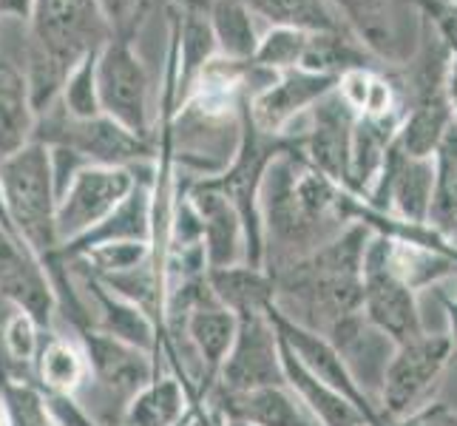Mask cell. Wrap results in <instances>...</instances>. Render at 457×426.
Returning a JSON list of instances; mask_svg holds the SVG:
<instances>
[{"mask_svg":"<svg viewBox=\"0 0 457 426\" xmlns=\"http://www.w3.org/2000/svg\"><path fill=\"white\" fill-rule=\"evenodd\" d=\"M444 236H446V239H449V242H452V245L457 247V219H454V222H452V225L446 228V233H444Z\"/></svg>","mask_w":457,"mask_h":426,"instance_id":"obj_33","label":"cell"},{"mask_svg":"<svg viewBox=\"0 0 457 426\" xmlns=\"http://www.w3.org/2000/svg\"><path fill=\"white\" fill-rule=\"evenodd\" d=\"M310 35H312V31L287 29V26L264 29L253 63H256L259 69H267V71H273V74L298 69V66H302V60H304Z\"/></svg>","mask_w":457,"mask_h":426,"instance_id":"obj_23","label":"cell"},{"mask_svg":"<svg viewBox=\"0 0 457 426\" xmlns=\"http://www.w3.org/2000/svg\"><path fill=\"white\" fill-rule=\"evenodd\" d=\"M452 364V347L446 333H423L398 344L378 389V409L386 423L412 415L415 409L435 401L440 378Z\"/></svg>","mask_w":457,"mask_h":426,"instance_id":"obj_6","label":"cell"},{"mask_svg":"<svg viewBox=\"0 0 457 426\" xmlns=\"http://www.w3.org/2000/svg\"><path fill=\"white\" fill-rule=\"evenodd\" d=\"M66 114L77 120H88L100 114V97H97V52L83 57L69 71L66 83H62L57 100Z\"/></svg>","mask_w":457,"mask_h":426,"instance_id":"obj_24","label":"cell"},{"mask_svg":"<svg viewBox=\"0 0 457 426\" xmlns=\"http://www.w3.org/2000/svg\"><path fill=\"white\" fill-rule=\"evenodd\" d=\"M151 219H154V185L137 182L129 196L108 213L97 228H91L86 236L71 242L77 250H91L100 245L114 242H139L145 245L151 239Z\"/></svg>","mask_w":457,"mask_h":426,"instance_id":"obj_16","label":"cell"},{"mask_svg":"<svg viewBox=\"0 0 457 426\" xmlns=\"http://www.w3.org/2000/svg\"><path fill=\"white\" fill-rule=\"evenodd\" d=\"M0 426H4V413H0Z\"/></svg>","mask_w":457,"mask_h":426,"instance_id":"obj_35","label":"cell"},{"mask_svg":"<svg viewBox=\"0 0 457 426\" xmlns=\"http://www.w3.org/2000/svg\"><path fill=\"white\" fill-rule=\"evenodd\" d=\"M389 245L392 239L384 233H372L364 247V298H361V313L364 319L381 330L392 344H406L427 333L420 319L418 293L392 271L389 264Z\"/></svg>","mask_w":457,"mask_h":426,"instance_id":"obj_7","label":"cell"},{"mask_svg":"<svg viewBox=\"0 0 457 426\" xmlns=\"http://www.w3.org/2000/svg\"><path fill=\"white\" fill-rule=\"evenodd\" d=\"M454 298H457V296H454Z\"/></svg>","mask_w":457,"mask_h":426,"instance_id":"obj_37","label":"cell"},{"mask_svg":"<svg viewBox=\"0 0 457 426\" xmlns=\"http://www.w3.org/2000/svg\"><path fill=\"white\" fill-rule=\"evenodd\" d=\"M350 38L384 71L403 69L418 52L423 14L415 0H324Z\"/></svg>","mask_w":457,"mask_h":426,"instance_id":"obj_4","label":"cell"},{"mask_svg":"<svg viewBox=\"0 0 457 426\" xmlns=\"http://www.w3.org/2000/svg\"><path fill=\"white\" fill-rule=\"evenodd\" d=\"M389 426H457V409L444 401H429L427 406L415 409L412 415L392 421Z\"/></svg>","mask_w":457,"mask_h":426,"instance_id":"obj_30","label":"cell"},{"mask_svg":"<svg viewBox=\"0 0 457 426\" xmlns=\"http://www.w3.org/2000/svg\"><path fill=\"white\" fill-rule=\"evenodd\" d=\"M40 375H43V381L57 392V396H66V392L77 389V384L83 381L86 364H83V358L74 347L54 338V341L46 344L43 353H40Z\"/></svg>","mask_w":457,"mask_h":426,"instance_id":"obj_26","label":"cell"},{"mask_svg":"<svg viewBox=\"0 0 457 426\" xmlns=\"http://www.w3.org/2000/svg\"><path fill=\"white\" fill-rule=\"evenodd\" d=\"M6 406H9L12 426H52L49 409H43L37 392H31L29 387H9Z\"/></svg>","mask_w":457,"mask_h":426,"instance_id":"obj_28","label":"cell"},{"mask_svg":"<svg viewBox=\"0 0 457 426\" xmlns=\"http://www.w3.org/2000/svg\"><path fill=\"white\" fill-rule=\"evenodd\" d=\"M97 97L100 114L151 142L156 122L162 120V83L129 38L112 35L97 52Z\"/></svg>","mask_w":457,"mask_h":426,"instance_id":"obj_3","label":"cell"},{"mask_svg":"<svg viewBox=\"0 0 457 426\" xmlns=\"http://www.w3.org/2000/svg\"><path fill=\"white\" fill-rule=\"evenodd\" d=\"M129 168L86 165L57 199L54 230L57 242H77L91 228H97L134 188Z\"/></svg>","mask_w":457,"mask_h":426,"instance_id":"obj_8","label":"cell"},{"mask_svg":"<svg viewBox=\"0 0 457 426\" xmlns=\"http://www.w3.org/2000/svg\"><path fill=\"white\" fill-rule=\"evenodd\" d=\"M26 80L35 112H46L83 57L112 40L100 0H35L29 14Z\"/></svg>","mask_w":457,"mask_h":426,"instance_id":"obj_1","label":"cell"},{"mask_svg":"<svg viewBox=\"0 0 457 426\" xmlns=\"http://www.w3.org/2000/svg\"><path fill=\"white\" fill-rule=\"evenodd\" d=\"M454 4H457V0H454Z\"/></svg>","mask_w":457,"mask_h":426,"instance_id":"obj_36","label":"cell"},{"mask_svg":"<svg viewBox=\"0 0 457 426\" xmlns=\"http://www.w3.org/2000/svg\"><path fill=\"white\" fill-rule=\"evenodd\" d=\"M31 6H35V0H0V18L29 21Z\"/></svg>","mask_w":457,"mask_h":426,"instance_id":"obj_32","label":"cell"},{"mask_svg":"<svg viewBox=\"0 0 457 426\" xmlns=\"http://www.w3.org/2000/svg\"><path fill=\"white\" fill-rule=\"evenodd\" d=\"M222 387L228 392H250L262 387H281V338L267 310H253L239 315V330L228 358L222 361Z\"/></svg>","mask_w":457,"mask_h":426,"instance_id":"obj_9","label":"cell"},{"mask_svg":"<svg viewBox=\"0 0 457 426\" xmlns=\"http://www.w3.org/2000/svg\"><path fill=\"white\" fill-rule=\"evenodd\" d=\"M37 112L31 103L26 71L0 57V160L35 142Z\"/></svg>","mask_w":457,"mask_h":426,"instance_id":"obj_13","label":"cell"},{"mask_svg":"<svg viewBox=\"0 0 457 426\" xmlns=\"http://www.w3.org/2000/svg\"><path fill=\"white\" fill-rule=\"evenodd\" d=\"M182 389L177 381H162L137 392V398L125 409L129 426H170L182 415Z\"/></svg>","mask_w":457,"mask_h":426,"instance_id":"obj_22","label":"cell"},{"mask_svg":"<svg viewBox=\"0 0 457 426\" xmlns=\"http://www.w3.org/2000/svg\"><path fill=\"white\" fill-rule=\"evenodd\" d=\"M208 21L219 57L230 63H253L264 26L242 0H208Z\"/></svg>","mask_w":457,"mask_h":426,"instance_id":"obj_17","label":"cell"},{"mask_svg":"<svg viewBox=\"0 0 457 426\" xmlns=\"http://www.w3.org/2000/svg\"><path fill=\"white\" fill-rule=\"evenodd\" d=\"M440 307L446 313V322H449V347H452V364H457V298L449 293H440Z\"/></svg>","mask_w":457,"mask_h":426,"instance_id":"obj_31","label":"cell"},{"mask_svg":"<svg viewBox=\"0 0 457 426\" xmlns=\"http://www.w3.org/2000/svg\"><path fill=\"white\" fill-rule=\"evenodd\" d=\"M236 330H239V315L219 307V302L191 310V319H187V336H191L202 361H208L211 370L222 367L233 347Z\"/></svg>","mask_w":457,"mask_h":426,"instance_id":"obj_20","label":"cell"},{"mask_svg":"<svg viewBox=\"0 0 457 426\" xmlns=\"http://www.w3.org/2000/svg\"><path fill=\"white\" fill-rule=\"evenodd\" d=\"M452 120L454 112L449 97H432L415 103L403 112L395 142L406 156H432Z\"/></svg>","mask_w":457,"mask_h":426,"instance_id":"obj_18","label":"cell"},{"mask_svg":"<svg viewBox=\"0 0 457 426\" xmlns=\"http://www.w3.org/2000/svg\"><path fill=\"white\" fill-rule=\"evenodd\" d=\"M228 426H253V423H245V421H230Z\"/></svg>","mask_w":457,"mask_h":426,"instance_id":"obj_34","label":"cell"},{"mask_svg":"<svg viewBox=\"0 0 457 426\" xmlns=\"http://www.w3.org/2000/svg\"><path fill=\"white\" fill-rule=\"evenodd\" d=\"M145 254H148V247L139 245V242H114V245H100V247L86 250L88 262L103 267L105 276L108 273H122V271H131V267L145 264Z\"/></svg>","mask_w":457,"mask_h":426,"instance_id":"obj_27","label":"cell"},{"mask_svg":"<svg viewBox=\"0 0 457 426\" xmlns=\"http://www.w3.org/2000/svg\"><path fill=\"white\" fill-rule=\"evenodd\" d=\"M336 86L338 77L329 74H315L307 69L278 71L270 86L245 103V112L256 131L267 137H281L298 117H304Z\"/></svg>","mask_w":457,"mask_h":426,"instance_id":"obj_10","label":"cell"},{"mask_svg":"<svg viewBox=\"0 0 457 426\" xmlns=\"http://www.w3.org/2000/svg\"><path fill=\"white\" fill-rule=\"evenodd\" d=\"M100 313H103L105 336L131 344V347H137V350L151 347V324H148L145 315L139 313L137 305L125 302V298H114V296L100 293Z\"/></svg>","mask_w":457,"mask_h":426,"instance_id":"obj_25","label":"cell"},{"mask_svg":"<svg viewBox=\"0 0 457 426\" xmlns=\"http://www.w3.org/2000/svg\"><path fill=\"white\" fill-rule=\"evenodd\" d=\"M0 296L26 310L35 322H49L52 293L31 250L0 219Z\"/></svg>","mask_w":457,"mask_h":426,"instance_id":"obj_11","label":"cell"},{"mask_svg":"<svg viewBox=\"0 0 457 426\" xmlns=\"http://www.w3.org/2000/svg\"><path fill=\"white\" fill-rule=\"evenodd\" d=\"M0 199L6 222L31 254H49L57 242V194L49 168V148L29 142L0 160Z\"/></svg>","mask_w":457,"mask_h":426,"instance_id":"obj_2","label":"cell"},{"mask_svg":"<svg viewBox=\"0 0 457 426\" xmlns=\"http://www.w3.org/2000/svg\"><path fill=\"white\" fill-rule=\"evenodd\" d=\"M281 367H285L287 387L295 392L298 401L310 409L312 418L321 426H367L364 415H361L344 396H338L333 387H327L321 378H315L302 361L295 358V353L285 341H281Z\"/></svg>","mask_w":457,"mask_h":426,"instance_id":"obj_14","label":"cell"},{"mask_svg":"<svg viewBox=\"0 0 457 426\" xmlns=\"http://www.w3.org/2000/svg\"><path fill=\"white\" fill-rule=\"evenodd\" d=\"M86 347L100 387L105 392H112L114 398L137 396V392H143L148 387L151 364L137 347L117 341L112 336H88Z\"/></svg>","mask_w":457,"mask_h":426,"instance_id":"obj_12","label":"cell"},{"mask_svg":"<svg viewBox=\"0 0 457 426\" xmlns=\"http://www.w3.org/2000/svg\"><path fill=\"white\" fill-rule=\"evenodd\" d=\"M35 142L46 148H69L83 156L88 165L131 168L137 163L154 160V142L129 134L105 114L77 120L62 112L60 103H52L37 114Z\"/></svg>","mask_w":457,"mask_h":426,"instance_id":"obj_5","label":"cell"},{"mask_svg":"<svg viewBox=\"0 0 457 426\" xmlns=\"http://www.w3.org/2000/svg\"><path fill=\"white\" fill-rule=\"evenodd\" d=\"M211 290L219 302H225L228 310L236 315L267 310L273 305L276 284L259 273V267H225V271L211 273Z\"/></svg>","mask_w":457,"mask_h":426,"instance_id":"obj_19","label":"cell"},{"mask_svg":"<svg viewBox=\"0 0 457 426\" xmlns=\"http://www.w3.org/2000/svg\"><path fill=\"white\" fill-rule=\"evenodd\" d=\"M148 0H100V9L105 14L108 26H112L114 35L129 38L131 29L137 26L139 14H143Z\"/></svg>","mask_w":457,"mask_h":426,"instance_id":"obj_29","label":"cell"},{"mask_svg":"<svg viewBox=\"0 0 457 426\" xmlns=\"http://www.w3.org/2000/svg\"><path fill=\"white\" fill-rule=\"evenodd\" d=\"M225 406L230 421H245L253 426H321L287 384L228 392Z\"/></svg>","mask_w":457,"mask_h":426,"instance_id":"obj_15","label":"cell"},{"mask_svg":"<svg viewBox=\"0 0 457 426\" xmlns=\"http://www.w3.org/2000/svg\"><path fill=\"white\" fill-rule=\"evenodd\" d=\"M264 29L287 26L302 31H344L324 0H242Z\"/></svg>","mask_w":457,"mask_h":426,"instance_id":"obj_21","label":"cell"}]
</instances>
